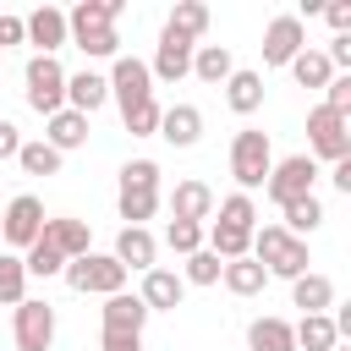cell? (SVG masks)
<instances>
[{"label": "cell", "instance_id": "obj_1", "mask_svg": "<svg viewBox=\"0 0 351 351\" xmlns=\"http://www.w3.org/2000/svg\"><path fill=\"white\" fill-rule=\"evenodd\" d=\"M115 208H121L126 225H148V219L159 214V165H154V159H126V165H121Z\"/></svg>", "mask_w": 351, "mask_h": 351}, {"label": "cell", "instance_id": "obj_2", "mask_svg": "<svg viewBox=\"0 0 351 351\" xmlns=\"http://www.w3.org/2000/svg\"><path fill=\"white\" fill-rule=\"evenodd\" d=\"M269 170H274L269 132H258V126H241V132L230 137V176H236V186L252 197V192L269 181Z\"/></svg>", "mask_w": 351, "mask_h": 351}, {"label": "cell", "instance_id": "obj_3", "mask_svg": "<svg viewBox=\"0 0 351 351\" xmlns=\"http://www.w3.org/2000/svg\"><path fill=\"white\" fill-rule=\"evenodd\" d=\"M22 99H27V110H38L44 121H49L55 110H66V66H60L55 55H33L27 71H22Z\"/></svg>", "mask_w": 351, "mask_h": 351}, {"label": "cell", "instance_id": "obj_4", "mask_svg": "<svg viewBox=\"0 0 351 351\" xmlns=\"http://www.w3.org/2000/svg\"><path fill=\"white\" fill-rule=\"evenodd\" d=\"M60 274H66V285H71L77 296H115V291H126V269H121L110 252H82V258H71Z\"/></svg>", "mask_w": 351, "mask_h": 351}, {"label": "cell", "instance_id": "obj_5", "mask_svg": "<svg viewBox=\"0 0 351 351\" xmlns=\"http://www.w3.org/2000/svg\"><path fill=\"white\" fill-rule=\"evenodd\" d=\"M307 159L318 165V159H329V165H340V159H351V115H335V110H307Z\"/></svg>", "mask_w": 351, "mask_h": 351}, {"label": "cell", "instance_id": "obj_6", "mask_svg": "<svg viewBox=\"0 0 351 351\" xmlns=\"http://www.w3.org/2000/svg\"><path fill=\"white\" fill-rule=\"evenodd\" d=\"M11 340L16 351H49L55 346V307L44 296H27L11 307Z\"/></svg>", "mask_w": 351, "mask_h": 351}, {"label": "cell", "instance_id": "obj_7", "mask_svg": "<svg viewBox=\"0 0 351 351\" xmlns=\"http://www.w3.org/2000/svg\"><path fill=\"white\" fill-rule=\"evenodd\" d=\"M104 82H110V99L121 104V115L154 99V77H148V60H137V55H115V66H110V77H104Z\"/></svg>", "mask_w": 351, "mask_h": 351}, {"label": "cell", "instance_id": "obj_8", "mask_svg": "<svg viewBox=\"0 0 351 351\" xmlns=\"http://www.w3.org/2000/svg\"><path fill=\"white\" fill-rule=\"evenodd\" d=\"M44 219H49V214H44V203H38L33 192H16V197L0 208V241H11V247H22V252H27V247L38 241V230H44Z\"/></svg>", "mask_w": 351, "mask_h": 351}, {"label": "cell", "instance_id": "obj_9", "mask_svg": "<svg viewBox=\"0 0 351 351\" xmlns=\"http://www.w3.org/2000/svg\"><path fill=\"white\" fill-rule=\"evenodd\" d=\"M313 181H318V165L307 159V154H291V159H280L274 170H269V181H263V192H269V203H291V197H307L313 192Z\"/></svg>", "mask_w": 351, "mask_h": 351}, {"label": "cell", "instance_id": "obj_10", "mask_svg": "<svg viewBox=\"0 0 351 351\" xmlns=\"http://www.w3.org/2000/svg\"><path fill=\"white\" fill-rule=\"evenodd\" d=\"M302 49H307L302 16H274V22L263 27V66H291Z\"/></svg>", "mask_w": 351, "mask_h": 351}, {"label": "cell", "instance_id": "obj_11", "mask_svg": "<svg viewBox=\"0 0 351 351\" xmlns=\"http://www.w3.org/2000/svg\"><path fill=\"white\" fill-rule=\"evenodd\" d=\"M192 38H181V33H159V49H154V60H148V77L154 82H181V77H192Z\"/></svg>", "mask_w": 351, "mask_h": 351}, {"label": "cell", "instance_id": "obj_12", "mask_svg": "<svg viewBox=\"0 0 351 351\" xmlns=\"http://www.w3.org/2000/svg\"><path fill=\"white\" fill-rule=\"evenodd\" d=\"M126 274L137 269V274H148L154 269V258H159V241H154V230L148 225H121V236H115V252H110Z\"/></svg>", "mask_w": 351, "mask_h": 351}, {"label": "cell", "instance_id": "obj_13", "mask_svg": "<svg viewBox=\"0 0 351 351\" xmlns=\"http://www.w3.org/2000/svg\"><path fill=\"white\" fill-rule=\"evenodd\" d=\"M181 296H186V280H181L176 269H159V263H154V269L143 274L137 302H143L148 313H176V307H181Z\"/></svg>", "mask_w": 351, "mask_h": 351}, {"label": "cell", "instance_id": "obj_14", "mask_svg": "<svg viewBox=\"0 0 351 351\" xmlns=\"http://www.w3.org/2000/svg\"><path fill=\"white\" fill-rule=\"evenodd\" d=\"M38 241H49V247H55L66 263H71V258H82V252H93V247H88V241H93L88 219H71V214H60V219H44Z\"/></svg>", "mask_w": 351, "mask_h": 351}, {"label": "cell", "instance_id": "obj_15", "mask_svg": "<svg viewBox=\"0 0 351 351\" xmlns=\"http://www.w3.org/2000/svg\"><path fill=\"white\" fill-rule=\"evenodd\" d=\"M159 137H165L170 148H192V143L203 137V110H197V104H170V110H159Z\"/></svg>", "mask_w": 351, "mask_h": 351}, {"label": "cell", "instance_id": "obj_16", "mask_svg": "<svg viewBox=\"0 0 351 351\" xmlns=\"http://www.w3.org/2000/svg\"><path fill=\"white\" fill-rule=\"evenodd\" d=\"M165 203H170V219L203 225V219L214 214V186H208V181H176V192H170Z\"/></svg>", "mask_w": 351, "mask_h": 351}, {"label": "cell", "instance_id": "obj_17", "mask_svg": "<svg viewBox=\"0 0 351 351\" xmlns=\"http://www.w3.org/2000/svg\"><path fill=\"white\" fill-rule=\"evenodd\" d=\"M22 27H27V44H38V55H55L66 44V11L60 5H38L33 16H22Z\"/></svg>", "mask_w": 351, "mask_h": 351}, {"label": "cell", "instance_id": "obj_18", "mask_svg": "<svg viewBox=\"0 0 351 351\" xmlns=\"http://www.w3.org/2000/svg\"><path fill=\"white\" fill-rule=\"evenodd\" d=\"M104 99H110V82L99 71H66V110L93 115V110H104Z\"/></svg>", "mask_w": 351, "mask_h": 351}, {"label": "cell", "instance_id": "obj_19", "mask_svg": "<svg viewBox=\"0 0 351 351\" xmlns=\"http://www.w3.org/2000/svg\"><path fill=\"white\" fill-rule=\"evenodd\" d=\"M44 126H49V132H44V143H49L60 159H66L71 148H82V143H88V115H77V110H55Z\"/></svg>", "mask_w": 351, "mask_h": 351}, {"label": "cell", "instance_id": "obj_20", "mask_svg": "<svg viewBox=\"0 0 351 351\" xmlns=\"http://www.w3.org/2000/svg\"><path fill=\"white\" fill-rule=\"evenodd\" d=\"M99 318H104V329H126V335H143V324H148V307H143L132 291H115V296H104Z\"/></svg>", "mask_w": 351, "mask_h": 351}, {"label": "cell", "instance_id": "obj_21", "mask_svg": "<svg viewBox=\"0 0 351 351\" xmlns=\"http://www.w3.org/2000/svg\"><path fill=\"white\" fill-rule=\"evenodd\" d=\"M225 104L236 115H258L263 110V71H230L225 77Z\"/></svg>", "mask_w": 351, "mask_h": 351}, {"label": "cell", "instance_id": "obj_22", "mask_svg": "<svg viewBox=\"0 0 351 351\" xmlns=\"http://www.w3.org/2000/svg\"><path fill=\"white\" fill-rule=\"evenodd\" d=\"M291 307H302V313H329V307H335V280L307 269L302 280H291Z\"/></svg>", "mask_w": 351, "mask_h": 351}, {"label": "cell", "instance_id": "obj_23", "mask_svg": "<svg viewBox=\"0 0 351 351\" xmlns=\"http://www.w3.org/2000/svg\"><path fill=\"white\" fill-rule=\"evenodd\" d=\"M236 71V60H230V49L225 44H197L192 49V77L197 82H208V88H225V77Z\"/></svg>", "mask_w": 351, "mask_h": 351}, {"label": "cell", "instance_id": "obj_24", "mask_svg": "<svg viewBox=\"0 0 351 351\" xmlns=\"http://www.w3.org/2000/svg\"><path fill=\"white\" fill-rule=\"evenodd\" d=\"M280 214H285V225H280V230H285V236H296V241H307V236L324 225V203H318V192H307V197H291Z\"/></svg>", "mask_w": 351, "mask_h": 351}, {"label": "cell", "instance_id": "obj_25", "mask_svg": "<svg viewBox=\"0 0 351 351\" xmlns=\"http://www.w3.org/2000/svg\"><path fill=\"white\" fill-rule=\"evenodd\" d=\"M219 280H225L230 296H258V291L269 285V269H263L258 258H230V263L219 269Z\"/></svg>", "mask_w": 351, "mask_h": 351}, {"label": "cell", "instance_id": "obj_26", "mask_svg": "<svg viewBox=\"0 0 351 351\" xmlns=\"http://www.w3.org/2000/svg\"><path fill=\"white\" fill-rule=\"evenodd\" d=\"M291 340H296V351H329V346H340L329 313H302V318L291 324Z\"/></svg>", "mask_w": 351, "mask_h": 351}, {"label": "cell", "instance_id": "obj_27", "mask_svg": "<svg viewBox=\"0 0 351 351\" xmlns=\"http://www.w3.org/2000/svg\"><path fill=\"white\" fill-rule=\"evenodd\" d=\"M247 351H296V340H291V318H252L247 324Z\"/></svg>", "mask_w": 351, "mask_h": 351}, {"label": "cell", "instance_id": "obj_28", "mask_svg": "<svg viewBox=\"0 0 351 351\" xmlns=\"http://www.w3.org/2000/svg\"><path fill=\"white\" fill-rule=\"evenodd\" d=\"M165 27L197 44V38L208 33V5H203V0H176V5H170V16H165Z\"/></svg>", "mask_w": 351, "mask_h": 351}, {"label": "cell", "instance_id": "obj_29", "mask_svg": "<svg viewBox=\"0 0 351 351\" xmlns=\"http://www.w3.org/2000/svg\"><path fill=\"white\" fill-rule=\"evenodd\" d=\"M27 302V269L16 252H0V307H16Z\"/></svg>", "mask_w": 351, "mask_h": 351}, {"label": "cell", "instance_id": "obj_30", "mask_svg": "<svg viewBox=\"0 0 351 351\" xmlns=\"http://www.w3.org/2000/svg\"><path fill=\"white\" fill-rule=\"evenodd\" d=\"M16 165L27 170V176H60V154L44 143V137H33V143H22L16 148Z\"/></svg>", "mask_w": 351, "mask_h": 351}, {"label": "cell", "instance_id": "obj_31", "mask_svg": "<svg viewBox=\"0 0 351 351\" xmlns=\"http://www.w3.org/2000/svg\"><path fill=\"white\" fill-rule=\"evenodd\" d=\"M307 263H313V258H307V241H296V236H291V241L274 252L269 280H302V274H307Z\"/></svg>", "mask_w": 351, "mask_h": 351}, {"label": "cell", "instance_id": "obj_32", "mask_svg": "<svg viewBox=\"0 0 351 351\" xmlns=\"http://www.w3.org/2000/svg\"><path fill=\"white\" fill-rule=\"evenodd\" d=\"M291 77H296L302 88H324V82L335 77V66L324 60V49H302V55L291 60Z\"/></svg>", "mask_w": 351, "mask_h": 351}, {"label": "cell", "instance_id": "obj_33", "mask_svg": "<svg viewBox=\"0 0 351 351\" xmlns=\"http://www.w3.org/2000/svg\"><path fill=\"white\" fill-rule=\"evenodd\" d=\"M214 208H219V225H236V230H258V208H252V197H247V192H230V197H219Z\"/></svg>", "mask_w": 351, "mask_h": 351}, {"label": "cell", "instance_id": "obj_34", "mask_svg": "<svg viewBox=\"0 0 351 351\" xmlns=\"http://www.w3.org/2000/svg\"><path fill=\"white\" fill-rule=\"evenodd\" d=\"M165 247L181 252V258H192V252L203 247V225H192V219H170V225H165Z\"/></svg>", "mask_w": 351, "mask_h": 351}, {"label": "cell", "instance_id": "obj_35", "mask_svg": "<svg viewBox=\"0 0 351 351\" xmlns=\"http://www.w3.org/2000/svg\"><path fill=\"white\" fill-rule=\"evenodd\" d=\"M22 269H27V274H38V280H49V274H60V269H66V258H60L49 241H33V247L22 252Z\"/></svg>", "mask_w": 351, "mask_h": 351}, {"label": "cell", "instance_id": "obj_36", "mask_svg": "<svg viewBox=\"0 0 351 351\" xmlns=\"http://www.w3.org/2000/svg\"><path fill=\"white\" fill-rule=\"evenodd\" d=\"M219 269H225V263H219V258H214L208 247H197V252L186 258L181 280H186V285H219Z\"/></svg>", "mask_w": 351, "mask_h": 351}, {"label": "cell", "instance_id": "obj_37", "mask_svg": "<svg viewBox=\"0 0 351 351\" xmlns=\"http://www.w3.org/2000/svg\"><path fill=\"white\" fill-rule=\"evenodd\" d=\"M121 121H126V132H132V137H159V99H148V104L126 110Z\"/></svg>", "mask_w": 351, "mask_h": 351}, {"label": "cell", "instance_id": "obj_38", "mask_svg": "<svg viewBox=\"0 0 351 351\" xmlns=\"http://www.w3.org/2000/svg\"><path fill=\"white\" fill-rule=\"evenodd\" d=\"M99 351H143V335H126V329H104V335H99Z\"/></svg>", "mask_w": 351, "mask_h": 351}, {"label": "cell", "instance_id": "obj_39", "mask_svg": "<svg viewBox=\"0 0 351 351\" xmlns=\"http://www.w3.org/2000/svg\"><path fill=\"white\" fill-rule=\"evenodd\" d=\"M324 16H329V27H335V33H351V0H329V5H324Z\"/></svg>", "mask_w": 351, "mask_h": 351}, {"label": "cell", "instance_id": "obj_40", "mask_svg": "<svg viewBox=\"0 0 351 351\" xmlns=\"http://www.w3.org/2000/svg\"><path fill=\"white\" fill-rule=\"evenodd\" d=\"M16 148H22V132L0 115V159H16Z\"/></svg>", "mask_w": 351, "mask_h": 351}, {"label": "cell", "instance_id": "obj_41", "mask_svg": "<svg viewBox=\"0 0 351 351\" xmlns=\"http://www.w3.org/2000/svg\"><path fill=\"white\" fill-rule=\"evenodd\" d=\"M22 38H27L22 16H0V49H5V44H22Z\"/></svg>", "mask_w": 351, "mask_h": 351}, {"label": "cell", "instance_id": "obj_42", "mask_svg": "<svg viewBox=\"0 0 351 351\" xmlns=\"http://www.w3.org/2000/svg\"><path fill=\"white\" fill-rule=\"evenodd\" d=\"M329 181H335V192H346V197H351V159L329 165Z\"/></svg>", "mask_w": 351, "mask_h": 351}, {"label": "cell", "instance_id": "obj_43", "mask_svg": "<svg viewBox=\"0 0 351 351\" xmlns=\"http://www.w3.org/2000/svg\"><path fill=\"white\" fill-rule=\"evenodd\" d=\"M329 351H351V346H346V340H340V346H329Z\"/></svg>", "mask_w": 351, "mask_h": 351}]
</instances>
